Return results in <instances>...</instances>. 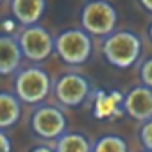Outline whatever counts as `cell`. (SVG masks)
Returning a JSON list of instances; mask_svg holds the SVG:
<instances>
[{"label": "cell", "instance_id": "6da1fadb", "mask_svg": "<svg viewBox=\"0 0 152 152\" xmlns=\"http://www.w3.org/2000/svg\"><path fill=\"white\" fill-rule=\"evenodd\" d=\"M141 54V39L131 31H115L102 43L104 59L120 70L131 68Z\"/></svg>", "mask_w": 152, "mask_h": 152}, {"label": "cell", "instance_id": "7a4b0ae2", "mask_svg": "<svg viewBox=\"0 0 152 152\" xmlns=\"http://www.w3.org/2000/svg\"><path fill=\"white\" fill-rule=\"evenodd\" d=\"M91 34L84 29H66L56 38V52L63 63L81 66L91 57Z\"/></svg>", "mask_w": 152, "mask_h": 152}, {"label": "cell", "instance_id": "3957f363", "mask_svg": "<svg viewBox=\"0 0 152 152\" xmlns=\"http://www.w3.org/2000/svg\"><path fill=\"white\" fill-rule=\"evenodd\" d=\"M118 13L107 0H90L81 11V27L91 36H109L115 32Z\"/></svg>", "mask_w": 152, "mask_h": 152}, {"label": "cell", "instance_id": "277c9868", "mask_svg": "<svg viewBox=\"0 0 152 152\" xmlns=\"http://www.w3.org/2000/svg\"><path fill=\"white\" fill-rule=\"evenodd\" d=\"M52 90V81L48 73L38 66L23 68L16 73L15 79V93L25 104L43 102Z\"/></svg>", "mask_w": 152, "mask_h": 152}, {"label": "cell", "instance_id": "5b68a950", "mask_svg": "<svg viewBox=\"0 0 152 152\" xmlns=\"http://www.w3.org/2000/svg\"><path fill=\"white\" fill-rule=\"evenodd\" d=\"M18 43L23 52V57L29 61L39 63L45 61L54 50H56V38L50 36L47 29L41 25H27L18 34Z\"/></svg>", "mask_w": 152, "mask_h": 152}, {"label": "cell", "instance_id": "8992f818", "mask_svg": "<svg viewBox=\"0 0 152 152\" xmlns=\"http://www.w3.org/2000/svg\"><path fill=\"white\" fill-rule=\"evenodd\" d=\"M91 91L90 81L81 73H64L57 79L54 86L56 99L66 107H77L81 106Z\"/></svg>", "mask_w": 152, "mask_h": 152}, {"label": "cell", "instance_id": "52a82bcc", "mask_svg": "<svg viewBox=\"0 0 152 152\" xmlns=\"http://www.w3.org/2000/svg\"><path fill=\"white\" fill-rule=\"evenodd\" d=\"M31 127L43 140H57L66 132V116L54 106H41L32 113Z\"/></svg>", "mask_w": 152, "mask_h": 152}, {"label": "cell", "instance_id": "ba28073f", "mask_svg": "<svg viewBox=\"0 0 152 152\" xmlns=\"http://www.w3.org/2000/svg\"><path fill=\"white\" fill-rule=\"evenodd\" d=\"M124 111L138 120V122H147L152 118V88L140 84L134 86L132 90H129L124 95V104H122Z\"/></svg>", "mask_w": 152, "mask_h": 152}, {"label": "cell", "instance_id": "9c48e42d", "mask_svg": "<svg viewBox=\"0 0 152 152\" xmlns=\"http://www.w3.org/2000/svg\"><path fill=\"white\" fill-rule=\"evenodd\" d=\"M23 52L16 38L9 34H0V75H9L22 64Z\"/></svg>", "mask_w": 152, "mask_h": 152}, {"label": "cell", "instance_id": "30bf717a", "mask_svg": "<svg viewBox=\"0 0 152 152\" xmlns=\"http://www.w3.org/2000/svg\"><path fill=\"white\" fill-rule=\"evenodd\" d=\"M45 0H11V13L23 27L36 25L45 13Z\"/></svg>", "mask_w": 152, "mask_h": 152}, {"label": "cell", "instance_id": "8fae6325", "mask_svg": "<svg viewBox=\"0 0 152 152\" xmlns=\"http://www.w3.org/2000/svg\"><path fill=\"white\" fill-rule=\"evenodd\" d=\"M22 115V100L9 93L0 91V129H7L20 120Z\"/></svg>", "mask_w": 152, "mask_h": 152}, {"label": "cell", "instance_id": "7c38bea8", "mask_svg": "<svg viewBox=\"0 0 152 152\" xmlns=\"http://www.w3.org/2000/svg\"><path fill=\"white\" fill-rule=\"evenodd\" d=\"M56 152H93V147L81 132H64L56 140Z\"/></svg>", "mask_w": 152, "mask_h": 152}, {"label": "cell", "instance_id": "4fadbf2b", "mask_svg": "<svg viewBox=\"0 0 152 152\" xmlns=\"http://www.w3.org/2000/svg\"><path fill=\"white\" fill-rule=\"evenodd\" d=\"M118 104H124V97L120 93H104V91H99L97 99H95V111H93V115L97 118L113 116L118 111Z\"/></svg>", "mask_w": 152, "mask_h": 152}, {"label": "cell", "instance_id": "5bb4252c", "mask_svg": "<svg viewBox=\"0 0 152 152\" xmlns=\"http://www.w3.org/2000/svg\"><path fill=\"white\" fill-rule=\"evenodd\" d=\"M93 152H129L127 141L116 134H106L97 140L93 145Z\"/></svg>", "mask_w": 152, "mask_h": 152}, {"label": "cell", "instance_id": "9a60e30c", "mask_svg": "<svg viewBox=\"0 0 152 152\" xmlns=\"http://www.w3.org/2000/svg\"><path fill=\"white\" fill-rule=\"evenodd\" d=\"M138 136H140V141L145 147V150L152 152V118L147 120V122H143V125L140 127Z\"/></svg>", "mask_w": 152, "mask_h": 152}, {"label": "cell", "instance_id": "2e32d148", "mask_svg": "<svg viewBox=\"0 0 152 152\" xmlns=\"http://www.w3.org/2000/svg\"><path fill=\"white\" fill-rule=\"evenodd\" d=\"M140 81L141 84L152 88V56L147 57L140 66Z\"/></svg>", "mask_w": 152, "mask_h": 152}, {"label": "cell", "instance_id": "e0dca14e", "mask_svg": "<svg viewBox=\"0 0 152 152\" xmlns=\"http://www.w3.org/2000/svg\"><path fill=\"white\" fill-rule=\"evenodd\" d=\"M11 150H13L11 140L6 136V132H2V129H0V152H11Z\"/></svg>", "mask_w": 152, "mask_h": 152}, {"label": "cell", "instance_id": "ac0fdd59", "mask_svg": "<svg viewBox=\"0 0 152 152\" xmlns=\"http://www.w3.org/2000/svg\"><path fill=\"white\" fill-rule=\"evenodd\" d=\"M138 2L141 4V7L148 13H152V0H138Z\"/></svg>", "mask_w": 152, "mask_h": 152}, {"label": "cell", "instance_id": "d6986e66", "mask_svg": "<svg viewBox=\"0 0 152 152\" xmlns=\"http://www.w3.org/2000/svg\"><path fill=\"white\" fill-rule=\"evenodd\" d=\"M31 152H56V150H52L50 147H45V145H39V147H34Z\"/></svg>", "mask_w": 152, "mask_h": 152}, {"label": "cell", "instance_id": "ffe728a7", "mask_svg": "<svg viewBox=\"0 0 152 152\" xmlns=\"http://www.w3.org/2000/svg\"><path fill=\"white\" fill-rule=\"evenodd\" d=\"M148 38H150V41H152V22H150V25H148Z\"/></svg>", "mask_w": 152, "mask_h": 152}, {"label": "cell", "instance_id": "44dd1931", "mask_svg": "<svg viewBox=\"0 0 152 152\" xmlns=\"http://www.w3.org/2000/svg\"><path fill=\"white\" fill-rule=\"evenodd\" d=\"M145 152H150V150H145Z\"/></svg>", "mask_w": 152, "mask_h": 152}, {"label": "cell", "instance_id": "7402d4cb", "mask_svg": "<svg viewBox=\"0 0 152 152\" xmlns=\"http://www.w3.org/2000/svg\"><path fill=\"white\" fill-rule=\"evenodd\" d=\"M0 2H2V0H0Z\"/></svg>", "mask_w": 152, "mask_h": 152}]
</instances>
